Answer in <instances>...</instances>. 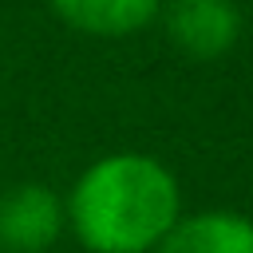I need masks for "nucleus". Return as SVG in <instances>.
Here are the masks:
<instances>
[{
  "mask_svg": "<svg viewBox=\"0 0 253 253\" xmlns=\"http://www.w3.org/2000/svg\"><path fill=\"white\" fill-rule=\"evenodd\" d=\"M67 221L91 253H150L178 221V182L150 154H107L79 174Z\"/></svg>",
  "mask_w": 253,
  "mask_h": 253,
  "instance_id": "f257e3e1",
  "label": "nucleus"
},
{
  "mask_svg": "<svg viewBox=\"0 0 253 253\" xmlns=\"http://www.w3.org/2000/svg\"><path fill=\"white\" fill-rule=\"evenodd\" d=\"M63 233V202L36 182L0 194V249L4 253H47Z\"/></svg>",
  "mask_w": 253,
  "mask_h": 253,
  "instance_id": "f03ea898",
  "label": "nucleus"
},
{
  "mask_svg": "<svg viewBox=\"0 0 253 253\" xmlns=\"http://www.w3.org/2000/svg\"><path fill=\"white\" fill-rule=\"evenodd\" d=\"M166 36L190 59H217L241 36V12L233 0H170Z\"/></svg>",
  "mask_w": 253,
  "mask_h": 253,
  "instance_id": "7ed1b4c3",
  "label": "nucleus"
},
{
  "mask_svg": "<svg viewBox=\"0 0 253 253\" xmlns=\"http://www.w3.org/2000/svg\"><path fill=\"white\" fill-rule=\"evenodd\" d=\"M158 253H253V221L233 210L178 217L158 241Z\"/></svg>",
  "mask_w": 253,
  "mask_h": 253,
  "instance_id": "20e7f679",
  "label": "nucleus"
},
{
  "mask_svg": "<svg viewBox=\"0 0 253 253\" xmlns=\"http://www.w3.org/2000/svg\"><path fill=\"white\" fill-rule=\"evenodd\" d=\"M55 16L87 36H130L146 28L162 0H51Z\"/></svg>",
  "mask_w": 253,
  "mask_h": 253,
  "instance_id": "39448f33",
  "label": "nucleus"
}]
</instances>
